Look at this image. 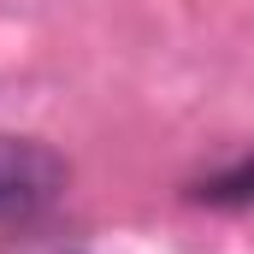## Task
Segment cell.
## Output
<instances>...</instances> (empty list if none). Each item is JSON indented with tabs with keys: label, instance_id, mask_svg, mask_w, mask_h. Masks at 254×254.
<instances>
[{
	"label": "cell",
	"instance_id": "7a4b0ae2",
	"mask_svg": "<svg viewBox=\"0 0 254 254\" xmlns=\"http://www.w3.org/2000/svg\"><path fill=\"white\" fill-rule=\"evenodd\" d=\"M195 195H201L207 207H254V160L231 166V172H219V178H207Z\"/></svg>",
	"mask_w": 254,
	"mask_h": 254
},
{
	"label": "cell",
	"instance_id": "6da1fadb",
	"mask_svg": "<svg viewBox=\"0 0 254 254\" xmlns=\"http://www.w3.org/2000/svg\"><path fill=\"white\" fill-rule=\"evenodd\" d=\"M65 190V160L42 142L0 136V219H24Z\"/></svg>",
	"mask_w": 254,
	"mask_h": 254
}]
</instances>
